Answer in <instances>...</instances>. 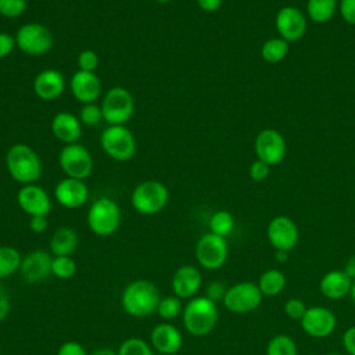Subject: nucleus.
Listing matches in <instances>:
<instances>
[{"mask_svg":"<svg viewBox=\"0 0 355 355\" xmlns=\"http://www.w3.org/2000/svg\"><path fill=\"white\" fill-rule=\"evenodd\" d=\"M269 243L276 251H291L300 240V230L293 219L284 215L275 216L266 227Z\"/></svg>","mask_w":355,"mask_h":355,"instance_id":"4468645a","label":"nucleus"},{"mask_svg":"<svg viewBox=\"0 0 355 355\" xmlns=\"http://www.w3.org/2000/svg\"><path fill=\"white\" fill-rule=\"evenodd\" d=\"M150 344L162 355H173L182 348L183 337L176 326L162 322L153 327L150 333Z\"/></svg>","mask_w":355,"mask_h":355,"instance_id":"412c9836","label":"nucleus"},{"mask_svg":"<svg viewBox=\"0 0 355 355\" xmlns=\"http://www.w3.org/2000/svg\"><path fill=\"white\" fill-rule=\"evenodd\" d=\"M154 1H157V3H161V4H164V3H169V1H172V0H154Z\"/></svg>","mask_w":355,"mask_h":355,"instance_id":"864d4df0","label":"nucleus"},{"mask_svg":"<svg viewBox=\"0 0 355 355\" xmlns=\"http://www.w3.org/2000/svg\"><path fill=\"white\" fill-rule=\"evenodd\" d=\"M78 118L83 126H97L101 121H104L101 107L96 103L82 104Z\"/></svg>","mask_w":355,"mask_h":355,"instance_id":"f704fd0d","label":"nucleus"},{"mask_svg":"<svg viewBox=\"0 0 355 355\" xmlns=\"http://www.w3.org/2000/svg\"><path fill=\"white\" fill-rule=\"evenodd\" d=\"M216 302L204 297H193L183 306L182 320L187 333L196 337L208 336L218 324Z\"/></svg>","mask_w":355,"mask_h":355,"instance_id":"7ed1b4c3","label":"nucleus"},{"mask_svg":"<svg viewBox=\"0 0 355 355\" xmlns=\"http://www.w3.org/2000/svg\"><path fill=\"white\" fill-rule=\"evenodd\" d=\"M53 255L43 250H35L22 258L19 273L24 282L33 284L44 282L51 275Z\"/></svg>","mask_w":355,"mask_h":355,"instance_id":"a211bd4d","label":"nucleus"},{"mask_svg":"<svg viewBox=\"0 0 355 355\" xmlns=\"http://www.w3.org/2000/svg\"><path fill=\"white\" fill-rule=\"evenodd\" d=\"M76 273V262L72 257H53L51 275L61 280H68Z\"/></svg>","mask_w":355,"mask_h":355,"instance_id":"72a5a7b5","label":"nucleus"},{"mask_svg":"<svg viewBox=\"0 0 355 355\" xmlns=\"http://www.w3.org/2000/svg\"><path fill=\"white\" fill-rule=\"evenodd\" d=\"M10 308H11V304H10L8 293L6 291L3 284L0 283V322H3L8 316Z\"/></svg>","mask_w":355,"mask_h":355,"instance_id":"49530a36","label":"nucleus"},{"mask_svg":"<svg viewBox=\"0 0 355 355\" xmlns=\"http://www.w3.org/2000/svg\"><path fill=\"white\" fill-rule=\"evenodd\" d=\"M55 201L67 209H78L89 200V187L85 180L64 178L54 187Z\"/></svg>","mask_w":355,"mask_h":355,"instance_id":"f3484780","label":"nucleus"},{"mask_svg":"<svg viewBox=\"0 0 355 355\" xmlns=\"http://www.w3.org/2000/svg\"><path fill=\"white\" fill-rule=\"evenodd\" d=\"M98 62H100V60H98L97 53L90 49L82 50L76 57V65H78V69H80V71L94 72L98 67Z\"/></svg>","mask_w":355,"mask_h":355,"instance_id":"e433bc0d","label":"nucleus"},{"mask_svg":"<svg viewBox=\"0 0 355 355\" xmlns=\"http://www.w3.org/2000/svg\"><path fill=\"white\" fill-rule=\"evenodd\" d=\"M290 43L282 37H270L261 47V57L268 64H277L288 54Z\"/></svg>","mask_w":355,"mask_h":355,"instance_id":"cd10ccee","label":"nucleus"},{"mask_svg":"<svg viewBox=\"0 0 355 355\" xmlns=\"http://www.w3.org/2000/svg\"><path fill=\"white\" fill-rule=\"evenodd\" d=\"M352 280L347 276L344 270H330L327 272L320 283V293L330 300H341L349 294Z\"/></svg>","mask_w":355,"mask_h":355,"instance_id":"b1692460","label":"nucleus"},{"mask_svg":"<svg viewBox=\"0 0 355 355\" xmlns=\"http://www.w3.org/2000/svg\"><path fill=\"white\" fill-rule=\"evenodd\" d=\"M118 355H154L153 347L147 341L139 337H130L121 343L118 351Z\"/></svg>","mask_w":355,"mask_h":355,"instance_id":"473e14b6","label":"nucleus"},{"mask_svg":"<svg viewBox=\"0 0 355 355\" xmlns=\"http://www.w3.org/2000/svg\"><path fill=\"white\" fill-rule=\"evenodd\" d=\"M121 218V208L112 198L98 197L90 204L86 222L92 233L98 237H108L118 230Z\"/></svg>","mask_w":355,"mask_h":355,"instance_id":"20e7f679","label":"nucleus"},{"mask_svg":"<svg viewBox=\"0 0 355 355\" xmlns=\"http://www.w3.org/2000/svg\"><path fill=\"white\" fill-rule=\"evenodd\" d=\"M226 291H227V287H226L222 282H211V283L207 286L205 297L209 298V300L214 301V302L223 301Z\"/></svg>","mask_w":355,"mask_h":355,"instance_id":"ea45409f","label":"nucleus"},{"mask_svg":"<svg viewBox=\"0 0 355 355\" xmlns=\"http://www.w3.org/2000/svg\"><path fill=\"white\" fill-rule=\"evenodd\" d=\"M58 165L67 178L86 180L94 168L90 151L80 143L65 144L58 154Z\"/></svg>","mask_w":355,"mask_h":355,"instance_id":"1a4fd4ad","label":"nucleus"},{"mask_svg":"<svg viewBox=\"0 0 355 355\" xmlns=\"http://www.w3.org/2000/svg\"><path fill=\"white\" fill-rule=\"evenodd\" d=\"M266 355H298V348L290 336L277 334L269 340Z\"/></svg>","mask_w":355,"mask_h":355,"instance_id":"7c9ffc66","label":"nucleus"},{"mask_svg":"<svg viewBox=\"0 0 355 355\" xmlns=\"http://www.w3.org/2000/svg\"><path fill=\"white\" fill-rule=\"evenodd\" d=\"M14 37L18 50L32 57L47 54L54 44L51 31L39 22H26L21 25Z\"/></svg>","mask_w":355,"mask_h":355,"instance_id":"6e6552de","label":"nucleus"},{"mask_svg":"<svg viewBox=\"0 0 355 355\" xmlns=\"http://www.w3.org/2000/svg\"><path fill=\"white\" fill-rule=\"evenodd\" d=\"M78 243L79 239L73 229L68 226L58 227L50 239V252L53 257H71L75 252Z\"/></svg>","mask_w":355,"mask_h":355,"instance_id":"393cba45","label":"nucleus"},{"mask_svg":"<svg viewBox=\"0 0 355 355\" xmlns=\"http://www.w3.org/2000/svg\"><path fill=\"white\" fill-rule=\"evenodd\" d=\"M275 26L279 37L284 39L287 43H294L304 37L308 22L305 14L300 8L294 6H286L277 11Z\"/></svg>","mask_w":355,"mask_h":355,"instance_id":"ddd939ff","label":"nucleus"},{"mask_svg":"<svg viewBox=\"0 0 355 355\" xmlns=\"http://www.w3.org/2000/svg\"><path fill=\"white\" fill-rule=\"evenodd\" d=\"M343 345L348 355H355V326L345 330L343 336Z\"/></svg>","mask_w":355,"mask_h":355,"instance_id":"a18cd8bd","label":"nucleus"},{"mask_svg":"<svg viewBox=\"0 0 355 355\" xmlns=\"http://www.w3.org/2000/svg\"><path fill=\"white\" fill-rule=\"evenodd\" d=\"M157 315L164 320H172L176 319L183 312V304L182 300L176 295H165L161 297L158 306H157Z\"/></svg>","mask_w":355,"mask_h":355,"instance_id":"2f4dec72","label":"nucleus"},{"mask_svg":"<svg viewBox=\"0 0 355 355\" xmlns=\"http://www.w3.org/2000/svg\"><path fill=\"white\" fill-rule=\"evenodd\" d=\"M100 107L107 125H125L133 116L135 98L128 89L114 86L104 93Z\"/></svg>","mask_w":355,"mask_h":355,"instance_id":"0eeeda50","label":"nucleus"},{"mask_svg":"<svg viewBox=\"0 0 355 355\" xmlns=\"http://www.w3.org/2000/svg\"><path fill=\"white\" fill-rule=\"evenodd\" d=\"M349 297H351V300H352V302L355 304V280L352 282V284H351V288H349V294H348Z\"/></svg>","mask_w":355,"mask_h":355,"instance_id":"603ef678","label":"nucleus"},{"mask_svg":"<svg viewBox=\"0 0 355 355\" xmlns=\"http://www.w3.org/2000/svg\"><path fill=\"white\" fill-rule=\"evenodd\" d=\"M262 293L258 284L252 282H240L227 287L223 305L233 313H250L262 302Z\"/></svg>","mask_w":355,"mask_h":355,"instance_id":"9b49d317","label":"nucleus"},{"mask_svg":"<svg viewBox=\"0 0 355 355\" xmlns=\"http://www.w3.org/2000/svg\"><path fill=\"white\" fill-rule=\"evenodd\" d=\"M82 123L76 115L68 111H61L57 112L51 122H50V129L53 136L65 144H72V143H79V139L82 136Z\"/></svg>","mask_w":355,"mask_h":355,"instance_id":"5701e85b","label":"nucleus"},{"mask_svg":"<svg viewBox=\"0 0 355 355\" xmlns=\"http://www.w3.org/2000/svg\"><path fill=\"white\" fill-rule=\"evenodd\" d=\"M171 284L173 295L179 297L180 300H190L201 288L202 276L198 268L193 265H183L175 270Z\"/></svg>","mask_w":355,"mask_h":355,"instance_id":"4be33fe9","label":"nucleus"},{"mask_svg":"<svg viewBox=\"0 0 355 355\" xmlns=\"http://www.w3.org/2000/svg\"><path fill=\"white\" fill-rule=\"evenodd\" d=\"M26 8V0H0V15L8 19H14L24 15Z\"/></svg>","mask_w":355,"mask_h":355,"instance_id":"c9c22d12","label":"nucleus"},{"mask_svg":"<svg viewBox=\"0 0 355 355\" xmlns=\"http://www.w3.org/2000/svg\"><path fill=\"white\" fill-rule=\"evenodd\" d=\"M257 158L269 166L279 165L287 154V143L280 132L272 128L262 129L254 141Z\"/></svg>","mask_w":355,"mask_h":355,"instance_id":"f8f14e48","label":"nucleus"},{"mask_svg":"<svg viewBox=\"0 0 355 355\" xmlns=\"http://www.w3.org/2000/svg\"><path fill=\"white\" fill-rule=\"evenodd\" d=\"M15 47H17L15 37L10 33L0 32V60L8 57Z\"/></svg>","mask_w":355,"mask_h":355,"instance_id":"79ce46f5","label":"nucleus"},{"mask_svg":"<svg viewBox=\"0 0 355 355\" xmlns=\"http://www.w3.org/2000/svg\"><path fill=\"white\" fill-rule=\"evenodd\" d=\"M90 355H118V354L110 348H98V349L93 351Z\"/></svg>","mask_w":355,"mask_h":355,"instance_id":"8fccbe9b","label":"nucleus"},{"mask_svg":"<svg viewBox=\"0 0 355 355\" xmlns=\"http://www.w3.org/2000/svg\"><path fill=\"white\" fill-rule=\"evenodd\" d=\"M343 270L347 273V276H348L352 282L355 280V255H352V257H349V258L347 259L345 266H344Z\"/></svg>","mask_w":355,"mask_h":355,"instance_id":"09e8293b","label":"nucleus"},{"mask_svg":"<svg viewBox=\"0 0 355 355\" xmlns=\"http://www.w3.org/2000/svg\"><path fill=\"white\" fill-rule=\"evenodd\" d=\"M208 226H209L211 233L220 236V237H226L227 234L232 233V230L234 227V218L229 211L220 209L211 215Z\"/></svg>","mask_w":355,"mask_h":355,"instance_id":"c756f323","label":"nucleus"},{"mask_svg":"<svg viewBox=\"0 0 355 355\" xmlns=\"http://www.w3.org/2000/svg\"><path fill=\"white\" fill-rule=\"evenodd\" d=\"M269 172H270V166L258 158L255 161H252L248 168L250 178L254 182H263L269 176Z\"/></svg>","mask_w":355,"mask_h":355,"instance_id":"58836bf2","label":"nucleus"},{"mask_svg":"<svg viewBox=\"0 0 355 355\" xmlns=\"http://www.w3.org/2000/svg\"><path fill=\"white\" fill-rule=\"evenodd\" d=\"M169 200L168 187L155 179L140 182L130 194V204L140 215H155L161 212Z\"/></svg>","mask_w":355,"mask_h":355,"instance_id":"39448f33","label":"nucleus"},{"mask_svg":"<svg viewBox=\"0 0 355 355\" xmlns=\"http://www.w3.org/2000/svg\"><path fill=\"white\" fill-rule=\"evenodd\" d=\"M69 89L75 100L80 104L96 103L103 92L101 80L96 72H86L80 69L72 73L69 79Z\"/></svg>","mask_w":355,"mask_h":355,"instance_id":"6ab92c4d","label":"nucleus"},{"mask_svg":"<svg viewBox=\"0 0 355 355\" xmlns=\"http://www.w3.org/2000/svg\"><path fill=\"white\" fill-rule=\"evenodd\" d=\"M197 6L205 12H215L220 8L223 0H196Z\"/></svg>","mask_w":355,"mask_h":355,"instance_id":"de8ad7c7","label":"nucleus"},{"mask_svg":"<svg viewBox=\"0 0 355 355\" xmlns=\"http://www.w3.org/2000/svg\"><path fill=\"white\" fill-rule=\"evenodd\" d=\"M194 254L200 266L207 270H218L225 265L227 259L229 247L225 237L209 232L198 239Z\"/></svg>","mask_w":355,"mask_h":355,"instance_id":"9d476101","label":"nucleus"},{"mask_svg":"<svg viewBox=\"0 0 355 355\" xmlns=\"http://www.w3.org/2000/svg\"><path fill=\"white\" fill-rule=\"evenodd\" d=\"M275 258L277 262H286L288 259V252L287 251H276Z\"/></svg>","mask_w":355,"mask_h":355,"instance_id":"3c124183","label":"nucleus"},{"mask_svg":"<svg viewBox=\"0 0 355 355\" xmlns=\"http://www.w3.org/2000/svg\"><path fill=\"white\" fill-rule=\"evenodd\" d=\"M324 355H344V354H338V352H329V354H324Z\"/></svg>","mask_w":355,"mask_h":355,"instance_id":"5fc2aeb1","label":"nucleus"},{"mask_svg":"<svg viewBox=\"0 0 355 355\" xmlns=\"http://www.w3.org/2000/svg\"><path fill=\"white\" fill-rule=\"evenodd\" d=\"M57 355H87L86 349L78 341H65L58 347Z\"/></svg>","mask_w":355,"mask_h":355,"instance_id":"37998d69","label":"nucleus"},{"mask_svg":"<svg viewBox=\"0 0 355 355\" xmlns=\"http://www.w3.org/2000/svg\"><path fill=\"white\" fill-rule=\"evenodd\" d=\"M6 168L19 184L36 183L43 172L39 154L25 143L12 144L6 153Z\"/></svg>","mask_w":355,"mask_h":355,"instance_id":"f257e3e1","label":"nucleus"},{"mask_svg":"<svg viewBox=\"0 0 355 355\" xmlns=\"http://www.w3.org/2000/svg\"><path fill=\"white\" fill-rule=\"evenodd\" d=\"M22 257L19 251L11 245H0V280L19 270Z\"/></svg>","mask_w":355,"mask_h":355,"instance_id":"c85d7f7f","label":"nucleus"},{"mask_svg":"<svg viewBox=\"0 0 355 355\" xmlns=\"http://www.w3.org/2000/svg\"><path fill=\"white\" fill-rule=\"evenodd\" d=\"M17 204L29 216H47L51 211L49 193L39 184H24L17 193Z\"/></svg>","mask_w":355,"mask_h":355,"instance_id":"2eb2a0df","label":"nucleus"},{"mask_svg":"<svg viewBox=\"0 0 355 355\" xmlns=\"http://www.w3.org/2000/svg\"><path fill=\"white\" fill-rule=\"evenodd\" d=\"M100 146L111 159L118 162L132 159L137 148L133 132L125 125H108L101 132Z\"/></svg>","mask_w":355,"mask_h":355,"instance_id":"423d86ee","label":"nucleus"},{"mask_svg":"<svg viewBox=\"0 0 355 355\" xmlns=\"http://www.w3.org/2000/svg\"><path fill=\"white\" fill-rule=\"evenodd\" d=\"M337 326L334 313L326 306H311L301 318L302 330L315 338L329 337Z\"/></svg>","mask_w":355,"mask_h":355,"instance_id":"dca6fc26","label":"nucleus"},{"mask_svg":"<svg viewBox=\"0 0 355 355\" xmlns=\"http://www.w3.org/2000/svg\"><path fill=\"white\" fill-rule=\"evenodd\" d=\"M161 294L158 287L144 279L130 282L122 291L121 305L125 313L133 318H146L157 311Z\"/></svg>","mask_w":355,"mask_h":355,"instance_id":"f03ea898","label":"nucleus"},{"mask_svg":"<svg viewBox=\"0 0 355 355\" xmlns=\"http://www.w3.org/2000/svg\"><path fill=\"white\" fill-rule=\"evenodd\" d=\"M306 305L304 304V301L298 300V298H290L288 301H286L284 304V313L295 320H301V318L304 316V313L306 312Z\"/></svg>","mask_w":355,"mask_h":355,"instance_id":"4c0bfd02","label":"nucleus"},{"mask_svg":"<svg viewBox=\"0 0 355 355\" xmlns=\"http://www.w3.org/2000/svg\"><path fill=\"white\" fill-rule=\"evenodd\" d=\"M67 82L64 75L54 68L42 69L33 79L32 89L37 98L43 101H53L62 96Z\"/></svg>","mask_w":355,"mask_h":355,"instance_id":"aec40b11","label":"nucleus"},{"mask_svg":"<svg viewBox=\"0 0 355 355\" xmlns=\"http://www.w3.org/2000/svg\"><path fill=\"white\" fill-rule=\"evenodd\" d=\"M258 287L262 295L275 297L280 294L286 287V276L279 269H269L263 272L258 280Z\"/></svg>","mask_w":355,"mask_h":355,"instance_id":"bb28decb","label":"nucleus"},{"mask_svg":"<svg viewBox=\"0 0 355 355\" xmlns=\"http://www.w3.org/2000/svg\"><path fill=\"white\" fill-rule=\"evenodd\" d=\"M29 229L36 233L42 234L49 229V219L47 216H31L29 219Z\"/></svg>","mask_w":355,"mask_h":355,"instance_id":"c03bdc74","label":"nucleus"},{"mask_svg":"<svg viewBox=\"0 0 355 355\" xmlns=\"http://www.w3.org/2000/svg\"><path fill=\"white\" fill-rule=\"evenodd\" d=\"M338 11L347 24L355 25V0H340Z\"/></svg>","mask_w":355,"mask_h":355,"instance_id":"a19ab883","label":"nucleus"},{"mask_svg":"<svg viewBox=\"0 0 355 355\" xmlns=\"http://www.w3.org/2000/svg\"><path fill=\"white\" fill-rule=\"evenodd\" d=\"M337 7V0H308L306 15L316 24H326L333 18Z\"/></svg>","mask_w":355,"mask_h":355,"instance_id":"a878e982","label":"nucleus"}]
</instances>
